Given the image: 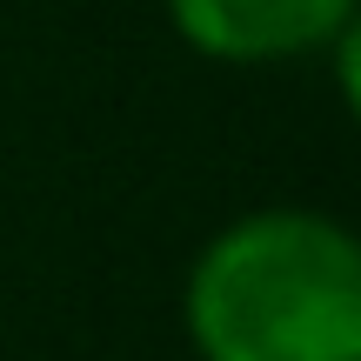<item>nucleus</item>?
<instances>
[{"label": "nucleus", "mask_w": 361, "mask_h": 361, "mask_svg": "<svg viewBox=\"0 0 361 361\" xmlns=\"http://www.w3.org/2000/svg\"><path fill=\"white\" fill-rule=\"evenodd\" d=\"M194 361H361V241L341 214L268 201L221 221L180 274Z\"/></svg>", "instance_id": "obj_1"}, {"label": "nucleus", "mask_w": 361, "mask_h": 361, "mask_svg": "<svg viewBox=\"0 0 361 361\" xmlns=\"http://www.w3.org/2000/svg\"><path fill=\"white\" fill-rule=\"evenodd\" d=\"M161 20L194 61L295 67L361 27V0H161Z\"/></svg>", "instance_id": "obj_2"}]
</instances>
